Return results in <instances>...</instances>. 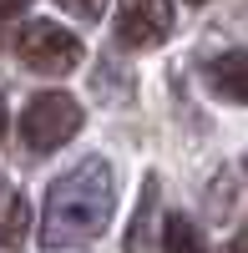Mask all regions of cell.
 I'll return each instance as SVG.
<instances>
[{"instance_id": "cell-1", "label": "cell", "mask_w": 248, "mask_h": 253, "mask_svg": "<svg viewBox=\"0 0 248 253\" xmlns=\"http://www.w3.org/2000/svg\"><path fill=\"white\" fill-rule=\"evenodd\" d=\"M112 198H117V177L101 157L76 162L66 177L51 182L46 198V223H41V243L46 248H76L91 243L112 218Z\"/></svg>"}, {"instance_id": "cell-2", "label": "cell", "mask_w": 248, "mask_h": 253, "mask_svg": "<svg viewBox=\"0 0 248 253\" xmlns=\"http://www.w3.org/2000/svg\"><path fill=\"white\" fill-rule=\"evenodd\" d=\"M76 132H81V107L66 91H41V96L26 101V112H20V142H26L31 152H56V147H66Z\"/></svg>"}, {"instance_id": "cell-3", "label": "cell", "mask_w": 248, "mask_h": 253, "mask_svg": "<svg viewBox=\"0 0 248 253\" xmlns=\"http://www.w3.org/2000/svg\"><path fill=\"white\" fill-rule=\"evenodd\" d=\"M15 56L41 76H66L81 66V41L56 20H26L15 36Z\"/></svg>"}, {"instance_id": "cell-4", "label": "cell", "mask_w": 248, "mask_h": 253, "mask_svg": "<svg viewBox=\"0 0 248 253\" xmlns=\"http://www.w3.org/2000/svg\"><path fill=\"white\" fill-rule=\"evenodd\" d=\"M172 36V0H122L117 41L132 51H152Z\"/></svg>"}, {"instance_id": "cell-5", "label": "cell", "mask_w": 248, "mask_h": 253, "mask_svg": "<svg viewBox=\"0 0 248 253\" xmlns=\"http://www.w3.org/2000/svg\"><path fill=\"white\" fill-rule=\"evenodd\" d=\"M203 76H208V91H213L218 101L248 107V51H223V56H213L208 66H203Z\"/></svg>"}, {"instance_id": "cell-6", "label": "cell", "mask_w": 248, "mask_h": 253, "mask_svg": "<svg viewBox=\"0 0 248 253\" xmlns=\"http://www.w3.org/2000/svg\"><path fill=\"white\" fill-rule=\"evenodd\" d=\"M31 228V203L15 193L10 182H0V248H15Z\"/></svg>"}, {"instance_id": "cell-7", "label": "cell", "mask_w": 248, "mask_h": 253, "mask_svg": "<svg viewBox=\"0 0 248 253\" xmlns=\"http://www.w3.org/2000/svg\"><path fill=\"white\" fill-rule=\"evenodd\" d=\"M152 208H157V177L142 182L137 218H132V233H127V253H147V223H152Z\"/></svg>"}, {"instance_id": "cell-8", "label": "cell", "mask_w": 248, "mask_h": 253, "mask_svg": "<svg viewBox=\"0 0 248 253\" xmlns=\"http://www.w3.org/2000/svg\"><path fill=\"white\" fill-rule=\"evenodd\" d=\"M162 253H203L198 228L188 223V213H167V228H162Z\"/></svg>"}, {"instance_id": "cell-9", "label": "cell", "mask_w": 248, "mask_h": 253, "mask_svg": "<svg viewBox=\"0 0 248 253\" xmlns=\"http://www.w3.org/2000/svg\"><path fill=\"white\" fill-rule=\"evenodd\" d=\"M61 10H71L76 20H101V10H107V0H56Z\"/></svg>"}, {"instance_id": "cell-10", "label": "cell", "mask_w": 248, "mask_h": 253, "mask_svg": "<svg viewBox=\"0 0 248 253\" xmlns=\"http://www.w3.org/2000/svg\"><path fill=\"white\" fill-rule=\"evenodd\" d=\"M223 253H248V228H243L238 238H228V248H223Z\"/></svg>"}, {"instance_id": "cell-11", "label": "cell", "mask_w": 248, "mask_h": 253, "mask_svg": "<svg viewBox=\"0 0 248 253\" xmlns=\"http://www.w3.org/2000/svg\"><path fill=\"white\" fill-rule=\"evenodd\" d=\"M31 0H0V15H15V10H26Z\"/></svg>"}, {"instance_id": "cell-12", "label": "cell", "mask_w": 248, "mask_h": 253, "mask_svg": "<svg viewBox=\"0 0 248 253\" xmlns=\"http://www.w3.org/2000/svg\"><path fill=\"white\" fill-rule=\"evenodd\" d=\"M0 137H5V96H0Z\"/></svg>"}, {"instance_id": "cell-13", "label": "cell", "mask_w": 248, "mask_h": 253, "mask_svg": "<svg viewBox=\"0 0 248 253\" xmlns=\"http://www.w3.org/2000/svg\"><path fill=\"white\" fill-rule=\"evenodd\" d=\"M188 5H208V0H188Z\"/></svg>"}, {"instance_id": "cell-14", "label": "cell", "mask_w": 248, "mask_h": 253, "mask_svg": "<svg viewBox=\"0 0 248 253\" xmlns=\"http://www.w3.org/2000/svg\"><path fill=\"white\" fill-rule=\"evenodd\" d=\"M243 172H248V162H243Z\"/></svg>"}]
</instances>
